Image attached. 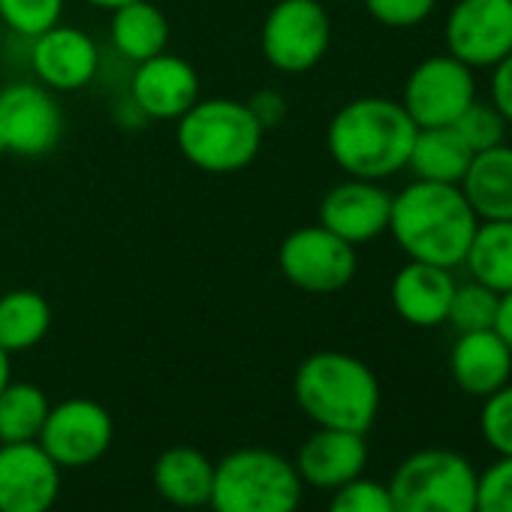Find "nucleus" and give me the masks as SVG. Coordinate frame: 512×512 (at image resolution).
Instances as JSON below:
<instances>
[{"mask_svg": "<svg viewBox=\"0 0 512 512\" xmlns=\"http://www.w3.org/2000/svg\"><path fill=\"white\" fill-rule=\"evenodd\" d=\"M416 130L398 100L356 97L329 121L326 148L335 166L350 178L386 181L407 169Z\"/></svg>", "mask_w": 512, "mask_h": 512, "instance_id": "obj_2", "label": "nucleus"}, {"mask_svg": "<svg viewBox=\"0 0 512 512\" xmlns=\"http://www.w3.org/2000/svg\"><path fill=\"white\" fill-rule=\"evenodd\" d=\"M479 470L455 449H419L389 479L395 512H476Z\"/></svg>", "mask_w": 512, "mask_h": 512, "instance_id": "obj_6", "label": "nucleus"}, {"mask_svg": "<svg viewBox=\"0 0 512 512\" xmlns=\"http://www.w3.org/2000/svg\"><path fill=\"white\" fill-rule=\"evenodd\" d=\"M497 305L500 296L476 281L458 284L452 293V305H449V317L446 323L455 326V332H482V329H494L497 320Z\"/></svg>", "mask_w": 512, "mask_h": 512, "instance_id": "obj_27", "label": "nucleus"}, {"mask_svg": "<svg viewBox=\"0 0 512 512\" xmlns=\"http://www.w3.org/2000/svg\"><path fill=\"white\" fill-rule=\"evenodd\" d=\"M247 109L253 115V121L263 127V133L269 130H278L287 118V97L275 88H260L250 100H247Z\"/></svg>", "mask_w": 512, "mask_h": 512, "instance_id": "obj_34", "label": "nucleus"}, {"mask_svg": "<svg viewBox=\"0 0 512 512\" xmlns=\"http://www.w3.org/2000/svg\"><path fill=\"white\" fill-rule=\"evenodd\" d=\"M169 34L172 31L166 13L154 7L151 0H130V4L112 10V49L133 64L163 55L169 49Z\"/></svg>", "mask_w": 512, "mask_h": 512, "instance_id": "obj_22", "label": "nucleus"}, {"mask_svg": "<svg viewBox=\"0 0 512 512\" xmlns=\"http://www.w3.org/2000/svg\"><path fill=\"white\" fill-rule=\"evenodd\" d=\"M446 52L470 70H491L512 52V0H452Z\"/></svg>", "mask_w": 512, "mask_h": 512, "instance_id": "obj_11", "label": "nucleus"}, {"mask_svg": "<svg viewBox=\"0 0 512 512\" xmlns=\"http://www.w3.org/2000/svg\"><path fill=\"white\" fill-rule=\"evenodd\" d=\"M64 112L55 91L40 82H10L0 88V142L7 154L43 157L58 148Z\"/></svg>", "mask_w": 512, "mask_h": 512, "instance_id": "obj_10", "label": "nucleus"}, {"mask_svg": "<svg viewBox=\"0 0 512 512\" xmlns=\"http://www.w3.org/2000/svg\"><path fill=\"white\" fill-rule=\"evenodd\" d=\"M368 464V443L359 431L317 428L299 449L296 470L302 482L335 491L350 479L362 476Z\"/></svg>", "mask_w": 512, "mask_h": 512, "instance_id": "obj_18", "label": "nucleus"}, {"mask_svg": "<svg viewBox=\"0 0 512 512\" xmlns=\"http://www.w3.org/2000/svg\"><path fill=\"white\" fill-rule=\"evenodd\" d=\"M455 287L458 281L452 269L407 260V266H401L392 278L389 299L404 323L416 329H434L446 323Z\"/></svg>", "mask_w": 512, "mask_h": 512, "instance_id": "obj_17", "label": "nucleus"}, {"mask_svg": "<svg viewBox=\"0 0 512 512\" xmlns=\"http://www.w3.org/2000/svg\"><path fill=\"white\" fill-rule=\"evenodd\" d=\"M293 395L317 428L365 434L380 413V383L374 371L338 350L308 356L293 377Z\"/></svg>", "mask_w": 512, "mask_h": 512, "instance_id": "obj_3", "label": "nucleus"}, {"mask_svg": "<svg viewBox=\"0 0 512 512\" xmlns=\"http://www.w3.org/2000/svg\"><path fill=\"white\" fill-rule=\"evenodd\" d=\"M67 0H0V22L16 37L34 40L61 25Z\"/></svg>", "mask_w": 512, "mask_h": 512, "instance_id": "obj_28", "label": "nucleus"}, {"mask_svg": "<svg viewBox=\"0 0 512 512\" xmlns=\"http://www.w3.org/2000/svg\"><path fill=\"white\" fill-rule=\"evenodd\" d=\"M85 4H91L94 10H106V13H112V10H118V7L130 4V0H85Z\"/></svg>", "mask_w": 512, "mask_h": 512, "instance_id": "obj_38", "label": "nucleus"}, {"mask_svg": "<svg viewBox=\"0 0 512 512\" xmlns=\"http://www.w3.org/2000/svg\"><path fill=\"white\" fill-rule=\"evenodd\" d=\"M479 217L464 199L458 184L413 181L392 193L389 229L407 260L458 269L473 241Z\"/></svg>", "mask_w": 512, "mask_h": 512, "instance_id": "obj_1", "label": "nucleus"}, {"mask_svg": "<svg viewBox=\"0 0 512 512\" xmlns=\"http://www.w3.org/2000/svg\"><path fill=\"white\" fill-rule=\"evenodd\" d=\"M488 91H491V106L497 109V115L512 124V52L491 67V82H488Z\"/></svg>", "mask_w": 512, "mask_h": 512, "instance_id": "obj_35", "label": "nucleus"}, {"mask_svg": "<svg viewBox=\"0 0 512 512\" xmlns=\"http://www.w3.org/2000/svg\"><path fill=\"white\" fill-rule=\"evenodd\" d=\"M332 46V19L323 0H278L260 28V52L278 73L314 70Z\"/></svg>", "mask_w": 512, "mask_h": 512, "instance_id": "obj_7", "label": "nucleus"}, {"mask_svg": "<svg viewBox=\"0 0 512 512\" xmlns=\"http://www.w3.org/2000/svg\"><path fill=\"white\" fill-rule=\"evenodd\" d=\"M302 503V476L284 455L247 446L214 464L208 506L214 512H296Z\"/></svg>", "mask_w": 512, "mask_h": 512, "instance_id": "obj_5", "label": "nucleus"}, {"mask_svg": "<svg viewBox=\"0 0 512 512\" xmlns=\"http://www.w3.org/2000/svg\"><path fill=\"white\" fill-rule=\"evenodd\" d=\"M52 329V305L37 290H10L0 296V347L10 356L34 350Z\"/></svg>", "mask_w": 512, "mask_h": 512, "instance_id": "obj_25", "label": "nucleus"}, {"mask_svg": "<svg viewBox=\"0 0 512 512\" xmlns=\"http://www.w3.org/2000/svg\"><path fill=\"white\" fill-rule=\"evenodd\" d=\"M61 491V467L31 443H0V512H49Z\"/></svg>", "mask_w": 512, "mask_h": 512, "instance_id": "obj_14", "label": "nucleus"}, {"mask_svg": "<svg viewBox=\"0 0 512 512\" xmlns=\"http://www.w3.org/2000/svg\"><path fill=\"white\" fill-rule=\"evenodd\" d=\"M494 332L503 338V344H506V347H509V353H512V290L500 296L497 320H494Z\"/></svg>", "mask_w": 512, "mask_h": 512, "instance_id": "obj_36", "label": "nucleus"}, {"mask_svg": "<svg viewBox=\"0 0 512 512\" xmlns=\"http://www.w3.org/2000/svg\"><path fill=\"white\" fill-rule=\"evenodd\" d=\"M28 61L37 82L55 94L82 91L100 73V49L94 37L70 25H55L34 37Z\"/></svg>", "mask_w": 512, "mask_h": 512, "instance_id": "obj_13", "label": "nucleus"}, {"mask_svg": "<svg viewBox=\"0 0 512 512\" xmlns=\"http://www.w3.org/2000/svg\"><path fill=\"white\" fill-rule=\"evenodd\" d=\"M392 193L380 181L350 178L335 184L320 202V223L353 247L380 238L389 229Z\"/></svg>", "mask_w": 512, "mask_h": 512, "instance_id": "obj_16", "label": "nucleus"}, {"mask_svg": "<svg viewBox=\"0 0 512 512\" xmlns=\"http://www.w3.org/2000/svg\"><path fill=\"white\" fill-rule=\"evenodd\" d=\"M154 485L163 500L181 509L208 506L214 464L193 446H172L154 464Z\"/></svg>", "mask_w": 512, "mask_h": 512, "instance_id": "obj_21", "label": "nucleus"}, {"mask_svg": "<svg viewBox=\"0 0 512 512\" xmlns=\"http://www.w3.org/2000/svg\"><path fill=\"white\" fill-rule=\"evenodd\" d=\"M473 100H476L473 70L446 52V55L425 58L410 70L398 103L413 118V124L422 130V127L455 124L458 115Z\"/></svg>", "mask_w": 512, "mask_h": 512, "instance_id": "obj_9", "label": "nucleus"}, {"mask_svg": "<svg viewBox=\"0 0 512 512\" xmlns=\"http://www.w3.org/2000/svg\"><path fill=\"white\" fill-rule=\"evenodd\" d=\"M470 281L494 290L497 296L512 290V220H479L473 241L464 253Z\"/></svg>", "mask_w": 512, "mask_h": 512, "instance_id": "obj_24", "label": "nucleus"}, {"mask_svg": "<svg viewBox=\"0 0 512 512\" xmlns=\"http://www.w3.org/2000/svg\"><path fill=\"white\" fill-rule=\"evenodd\" d=\"M452 127H455V133L464 139V145H467L473 154L500 145L503 136H506V121L497 115V109H494L491 103H479V100H473V103L458 115V121H455Z\"/></svg>", "mask_w": 512, "mask_h": 512, "instance_id": "obj_30", "label": "nucleus"}, {"mask_svg": "<svg viewBox=\"0 0 512 512\" xmlns=\"http://www.w3.org/2000/svg\"><path fill=\"white\" fill-rule=\"evenodd\" d=\"M479 431L482 440L497 452V458H512V380L482 398Z\"/></svg>", "mask_w": 512, "mask_h": 512, "instance_id": "obj_29", "label": "nucleus"}, {"mask_svg": "<svg viewBox=\"0 0 512 512\" xmlns=\"http://www.w3.org/2000/svg\"><path fill=\"white\" fill-rule=\"evenodd\" d=\"M362 4L368 16L386 28H416L434 13L437 0H362Z\"/></svg>", "mask_w": 512, "mask_h": 512, "instance_id": "obj_33", "label": "nucleus"}, {"mask_svg": "<svg viewBox=\"0 0 512 512\" xmlns=\"http://www.w3.org/2000/svg\"><path fill=\"white\" fill-rule=\"evenodd\" d=\"M112 437L115 425L106 407L91 398H67L49 410L37 443L58 467H88L106 455Z\"/></svg>", "mask_w": 512, "mask_h": 512, "instance_id": "obj_12", "label": "nucleus"}, {"mask_svg": "<svg viewBox=\"0 0 512 512\" xmlns=\"http://www.w3.org/2000/svg\"><path fill=\"white\" fill-rule=\"evenodd\" d=\"M52 404L34 383H7L0 392V443H31L40 437Z\"/></svg>", "mask_w": 512, "mask_h": 512, "instance_id": "obj_26", "label": "nucleus"}, {"mask_svg": "<svg viewBox=\"0 0 512 512\" xmlns=\"http://www.w3.org/2000/svg\"><path fill=\"white\" fill-rule=\"evenodd\" d=\"M263 136L266 133L253 121L247 103L232 97H199L175 121L178 151L190 166L208 175L247 169L263 148Z\"/></svg>", "mask_w": 512, "mask_h": 512, "instance_id": "obj_4", "label": "nucleus"}, {"mask_svg": "<svg viewBox=\"0 0 512 512\" xmlns=\"http://www.w3.org/2000/svg\"><path fill=\"white\" fill-rule=\"evenodd\" d=\"M13 380V368H10V353L0 347V392H4V386Z\"/></svg>", "mask_w": 512, "mask_h": 512, "instance_id": "obj_37", "label": "nucleus"}, {"mask_svg": "<svg viewBox=\"0 0 512 512\" xmlns=\"http://www.w3.org/2000/svg\"><path fill=\"white\" fill-rule=\"evenodd\" d=\"M278 269L302 293L329 296L341 293L356 278L359 256L350 241L338 238L323 223H314L293 229L281 241Z\"/></svg>", "mask_w": 512, "mask_h": 512, "instance_id": "obj_8", "label": "nucleus"}, {"mask_svg": "<svg viewBox=\"0 0 512 512\" xmlns=\"http://www.w3.org/2000/svg\"><path fill=\"white\" fill-rule=\"evenodd\" d=\"M0 154H7V151H4V142H0Z\"/></svg>", "mask_w": 512, "mask_h": 512, "instance_id": "obj_39", "label": "nucleus"}, {"mask_svg": "<svg viewBox=\"0 0 512 512\" xmlns=\"http://www.w3.org/2000/svg\"><path fill=\"white\" fill-rule=\"evenodd\" d=\"M199 100V73L190 61L163 52L136 64L130 76V103L145 121H178Z\"/></svg>", "mask_w": 512, "mask_h": 512, "instance_id": "obj_15", "label": "nucleus"}, {"mask_svg": "<svg viewBox=\"0 0 512 512\" xmlns=\"http://www.w3.org/2000/svg\"><path fill=\"white\" fill-rule=\"evenodd\" d=\"M449 374L464 395L488 398L512 380V353L494 329L461 332L449 353Z\"/></svg>", "mask_w": 512, "mask_h": 512, "instance_id": "obj_19", "label": "nucleus"}, {"mask_svg": "<svg viewBox=\"0 0 512 512\" xmlns=\"http://www.w3.org/2000/svg\"><path fill=\"white\" fill-rule=\"evenodd\" d=\"M329 512H395L389 485L356 476L332 491Z\"/></svg>", "mask_w": 512, "mask_h": 512, "instance_id": "obj_31", "label": "nucleus"}, {"mask_svg": "<svg viewBox=\"0 0 512 512\" xmlns=\"http://www.w3.org/2000/svg\"><path fill=\"white\" fill-rule=\"evenodd\" d=\"M473 160V151L464 145V139L455 133V127H422L416 130L407 169L419 181H437V184H458Z\"/></svg>", "mask_w": 512, "mask_h": 512, "instance_id": "obj_23", "label": "nucleus"}, {"mask_svg": "<svg viewBox=\"0 0 512 512\" xmlns=\"http://www.w3.org/2000/svg\"><path fill=\"white\" fill-rule=\"evenodd\" d=\"M476 512H512V458H497L479 470Z\"/></svg>", "mask_w": 512, "mask_h": 512, "instance_id": "obj_32", "label": "nucleus"}, {"mask_svg": "<svg viewBox=\"0 0 512 512\" xmlns=\"http://www.w3.org/2000/svg\"><path fill=\"white\" fill-rule=\"evenodd\" d=\"M458 187L479 220H512V148L500 142L473 154Z\"/></svg>", "mask_w": 512, "mask_h": 512, "instance_id": "obj_20", "label": "nucleus"}]
</instances>
